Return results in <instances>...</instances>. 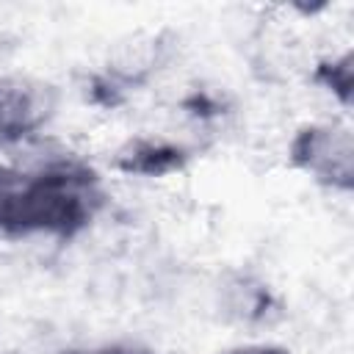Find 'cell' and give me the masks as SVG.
Segmentation results:
<instances>
[{
	"mask_svg": "<svg viewBox=\"0 0 354 354\" xmlns=\"http://www.w3.org/2000/svg\"><path fill=\"white\" fill-rule=\"evenodd\" d=\"M102 205V180L83 160L0 169V235L6 238H75L97 218Z\"/></svg>",
	"mask_w": 354,
	"mask_h": 354,
	"instance_id": "1",
	"label": "cell"
},
{
	"mask_svg": "<svg viewBox=\"0 0 354 354\" xmlns=\"http://www.w3.org/2000/svg\"><path fill=\"white\" fill-rule=\"evenodd\" d=\"M290 160L313 180L348 191L354 183V144L343 124H307L290 144Z\"/></svg>",
	"mask_w": 354,
	"mask_h": 354,
	"instance_id": "2",
	"label": "cell"
},
{
	"mask_svg": "<svg viewBox=\"0 0 354 354\" xmlns=\"http://www.w3.org/2000/svg\"><path fill=\"white\" fill-rule=\"evenodd\" d=\"M55 111V94L44 83L3 77L0 80V147L19 144L47 124Z\"/></svg>",
	"mask_w": 354,
	"mask_h": 354,
	"instance_id": "3",
	"label": "cell"
},
{
	"mask_svg": "<svg viewBox=\"0 0 354 354\" xmlns=\"http://www.w3.org/2000/svg\"><path fill=\"white\" fill-rule=\"evenodd\" d=\"M188 152L183 147L174 144H163V141H136L122 158L119 166L124 171H136V174H166L174 171L185 163Z\"/></svg>",
	"mask_w": 354,
	"mask_h": 354,
	"instance_id": "4",
	"label": "cell"
},
{
	"mask_svg": "<svg viewBox=\"0 0 354 354\" xmlns=\"http://www.w3.org/2000/svg\"><path fill=\"white\" fill-rule=\"evenodd\" d=\"M318 80L343 102L348 105L351 100V55H340V58H332L329 64H324L318 69Z\"/></svg>",
	"mask_w": 354,
	"mask_h": 354,
	"instance_id": "5",
	"label": "cell"
},
{
	"mask_svg": "<svg viewBox=\"0 0 354 354\" xmlns=\"http://www.w3.org/2000/svg\"><path fill=\"white\" fill-rule=\"evenodd\" d=\"M221 354H288L285 348L279 346H266V343H254V346H235V348H227Z\"/></svg>",
	"mask_w": 354,
	"mask_h": 354,
	"instance_id": "6",
	"label": "cell"
},
{
	"mask_svg": "<svg viewBox=\"0 0 354 354\" xmlns=\"http://www.w3.org/2000/svg\"><path fill=\"white\" fill-rule=\"evenodd\" d=\"M80 354H155L147 348H133V346H108V348H97V351H80Z\"/></svg>",
	"mask_w": 354,
	"mask_h": 354,
	"instance_id": "7",
	"label": "cell"
}]
</instances>
